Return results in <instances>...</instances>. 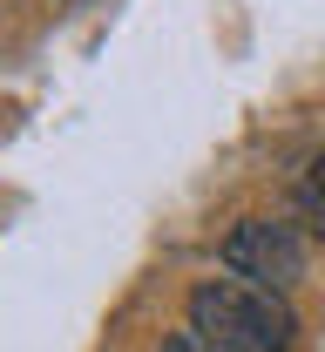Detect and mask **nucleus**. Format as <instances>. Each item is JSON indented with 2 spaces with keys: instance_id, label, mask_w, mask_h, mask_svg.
I'll return each instance as SVG.
<instances>
[{
  "instance_id": "2",
  "label": "nucleus",
  "mask_w": 325,
  "mask_h": 352,
  "mask_svg": "<svg viewBox=\"0 0 325 352\" xmlns=\"http://www.w3.org/2000/svg\"><path fill=\"white\" fill-rule=\"evenodd\" d=\"M224 271L244 278V285H258V292H291L298 278H305V237L291 230L284 217H244L224 237Z\"/></svg>"
},
{
  "instance_id": "3",
  "label": "nucleus",
  "mask_w": 325,
  "mask_h": 352,
  "mask_svg": "<svg viewBox=\"0 0 325 352\" xmlns=\"http://www.w3.org/2000/svg\"><path fill=\"white\" fill-rule=\"evenodd\" d=\"M163 352H217V346H203L197 332H177V339H170V346H163Z\"/></svg>"
},
{
  "instance_id": "1",
  "label": "nucleus",
  "mask_w": 325,
  "mask_h": 352,
  "mask_svg": "<svg viewBox=\"0 0 325 352\" xmlns=\"http://www.w3.org/2000/svg\"><path fill=\"white\" fill-rule=\"evenodd\" d=\"M190 332L217 352H291L298 318L278 292H258L244 278H203L190 292Z\"/></svg>"
},
{
  "instance_id": "4",
  "label": "nucleus",
  "mask_w": 325,
  "mask_h": 352,
  "mask_svg": "<svg viewBox=\"0 0 325 352\" xmlns=\"http://www.w3.org/2000/svg\"><path fill=\"white\" fill-rule=\"evenodd\" d=\"M305 190H312V197L325 204V156H312V176H305Z\"/></svg>"
}]
</instances>
